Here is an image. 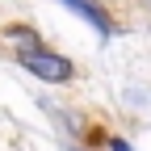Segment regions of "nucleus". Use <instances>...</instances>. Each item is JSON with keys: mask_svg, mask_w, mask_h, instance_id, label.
<instances>
[{"mask_svg": "<svg viewBox=\"0 0 151 151\" xmlns=\"http://www.w3.org/2000/svg\"><path fill=\"white\" fill-rule=\"evenodd\" d=\"M21 63H25L29 76H38V80H50V84L71 80V63L63 59V55L42 50V46H25V50H21Z\"/></svg>", "mask_w": 151, "mask_h": 151, "instance_id": "1", "label": "nucleus"}, {"mask_svg": "<svg viewBox=\"0 0 151 151\" xmlns=\"http://www.w3.org/2000/svg\"><path fill=\"white\" fill-rule=\"evenodd\" d=\"M59 4H67V9H76V13H80L84 17V21H92V25H97L101 34H113V21H109V17L97 9V4H88V0H59Z\"/></svg>", "mask_w": 151, "mask_h": 151, "instance_id": "2", "label": "nucleus"}]
</instances>
